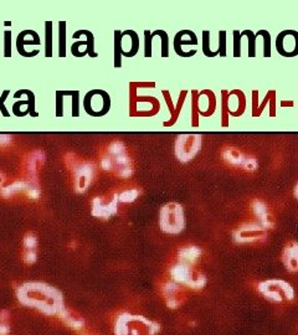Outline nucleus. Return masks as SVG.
<instances>
[{"instance_id":"nucleus-12","label":"nucleus","mask_w":298,"mask_h":335,"mask_svg":"<svg viewBox=\"0 0 298 335\" xmlns=\"http://www.w3.org/2000/svg\"><path fill=\"white\" fill-rule=\"evenodd\" d=\"M200 254V248L195 247V246H188V247L181 248V250L179 251V259H180V262H183V264L193 266L198 261Z\"/></svg>"},{"instance_id":"nucleus-4","label":"nucleus","mask_w":298,"mask_h":335,"mask_svg":"<svg viewBox=\"0 0 298 335\" xmlns=\"http://www.w3.org/2000/svg\"><path fill=\"white\" fill-rule=\"evenodd\" d=\"M173 282L178 283L179 286L189 287L190 289L199 290L203 289L206 286V277L203 275H195L192 266L183 264L179 261V264L173 266L170 270Z\"/></svg>"},{"instance_id":"nucleus-18","label":"nucleus","mask_w":298,"mask_h":335,"mask_svg":"<svg viewBox=\"0 0 298 335\" xmlns=\"http://www.w3.org/2000/svg\"><path fill=\"white\" fill-rule=\"evenodd\" d=\"M65 25L66 23H61L59 24V55L60 57H65L66 54V30H65Z\"/></svg>"},{"instance_id":"nucleus-33","label":"nucleus","mask_w":298,"mask_h":335,"mask_svg":"<svg viewBox=\"0 0 298 335\" xmlns=\"http://www.w3.org/2000/svg\"><path fill=\"white\" fill-rule=\"evenodd\" d=\"M220 35H221V41H220V45H221V51L219 52L221 56H225V31H221L220 32Z\"/></svg>"},{"instance_id":"nucleus-17","label":"nucleus","mask_w":298,"mask_h":335,"mask_svg":"<svg viewBox=\"0 0 298 335\" xmlns=\"http://www.w3.org/2000/svg\"><path fill=\"white\" fill-rule=\"evenodd\" d=\"M9 312H0V335H8L12 331V324L9 322Z\"/></svg>"},{"instance_id":"nucleus-7","label":"nucleus","mask_w":298,"mask_h":335,"mask_svg":"<svg viewBox=\"0 0 298 335\" xmlns=\"http://www.w3.org/2000/svg\"><path fill=\"white\" fill-rule=\"evenodd\" d=\"M265 229L260 224L256 225H246L241 228L235 234V240L239 242H253L265 236Z\"/></svg>"},{"instance_id":"nucleus-14","label":"nucleus","mask_w":298,"mask_h":335,"mask_svg":"<svg viewBox=\"0 0 298 335\" xmlns=\"http://www.w3.org/2000/svg\"><path fill=\"white\" fill-rule=\"evenodd\" d=\"M38 246V239L32 235H27L24 240V247L25 250H27L26 256H25V261L27 264H34L36 261V253H35V250H36Z\"/></svg>"},{"instance_id":"nucleus-21","label":"nucleus","mask_w":298,"mask_h":335,"mask_svg":"<svg viewBox=\"0 0 298 335\" xmlns=\"http://www.w3.org/2000/svg\"><path fill=\"white\" fill-rule=\"evenodd\" d=\"M51 26L52 23L51 21H48L46 23V56L51 57L52 55V41H51Z\"/></svg>"},{"instance_id":"nucleus-3","label":"nucleus","mask_w":298,"mask_h":335,"mask_svg":"<svg viewBox=\"0 0 298 335\" xmlns=\"http://www.w3.org/2000/svg\"><path fill=\"white\" fill-rule=\"evenodd\" d=\"M159 226L169 235H178L185 228L184 210L179 204L172 203L162 207L159 212Z\"/></svg>"},{"instance_id":"nucleus-13","label":"nucleus","mask_w":298,"mask_h":335,"mask_svg":"<svg viewBox=\"0 0 298 335\" xmlns=\"http://www.w3.org/2000/svg\"><path fill=\"white\" fill-rule=\"evenodd\" d=\"M117 211V204H116V199L113 203L108 205H101V200L96 199L95 204H93V215L97 217H109L112 214Z\"/></svg>"},{"instance_id":"nucleus-24","label":"nucleus","mask_w":298,"mask_h":335,"mask_svg":"<svg viewBox=\"0 0 298 335\" xmlns=\"http://www.w3.org/2000/svg\"><path fill=\"white\" fill-rule=\"evenodd\" d=\"M234 35H235V39H234V56L235 57H240L241 55V38H240V32L239 31H234Z\"/></svg>"},{"instance_id":"nucleus-29","label":"nucleus","mask_w":298,"mask_h":335,"mask_svg":"<svg viewBox=\"0 0 298 335\" xmlns=\"http://www.w3.org/2000/svg\"><path fill=\"white\" fill-rule=\"evenodd\" d=\"M239 106H240V98H239V97L231 95L230 98H229V109H230L231 112L234 113L236 109H239Z\"/></svg>"},{"instance_id":"nucleus-6","label":"nucleus","mask_w":298,"mask_h":335,"mask_svg":"<svg viewBox=\"0 0 298 335\" xmlns=\"http://www.w3.org/2000/svg\"><path fill=\"white\" fill-rule=\"evenodd\" d=\"M277 51L285 57H293L298 55V32L293 30H285L277 36L276 40Z\"/></svg>"},{"instance_id":"nucleus-27","label":"nucleus","mask_w":298,"mask_h":335,"mask_svg":"<svg viewBox=\"0 0 298 335\" xmlns=\"http://www.w3.org/2000/svg\"><path fill=\"white\" fill-rule=\"evenodd\" d=\"M137 192H126L121 194V195L118 196V199H120L121 201H123V203H129V201H133L134 199L137 198Z\"/></svg>"},{"instance_id":"nucleus-19","label":"nucleus","mask_w":298,"mask_h":335,"mask_svg":"<svg viewBox=\"0 0 298 335\" xmlns=\"http://www.w3.org/2000/svg\"><path fill=\"white\" fill-rule=\"evenodd\" d=\"M23 93H26L27 97H29V108H27V112L30 113V116H32V117H38V112H35V97H34V93L30 92V91L27 90H21V91H18V92L15 93V98H19V96H21Z\"/></svg>"},{"instance_id":"nucleus-8","label":"nucleus","mask_w":298,"mask_h":335,"mask_svg":"<svg viewBox=\"0 0 298 335\" xmlns=\"http://www.w3.org/2000/svg\"><path fill=\"white\" fill-rule=\"evenodd\" d=\"M180 286L175 282H169L163 288V294L165 297L167 306L172 309H176L181 306L183 301L180 300Z\"/></svg>"},{"instance_id":"nucleus-30","label":"nucleus","mask_w":298,"mask_h":335,"mask_svg":"<svg viewBox=\"0 0 298 335\" xmlns=\"http://www.w3.org/2000/svg\"><path fill=\"white\" fill-rule=\"evenodd\" d=\"M145 34V57H151L152 56V36L149 34L148 30L144 31Z\"/></svg>"},{"instance_id":"nucleus-22","label":"nucleus","mask_w":298,"mask_h":335,"mask_svg":"<svg viewBox=\"0 0 298 335\" xmlns=\"http://www.w3.org/2000/svg\"><path fill=\"white\" fill-rule=\"evenodd\" d=\"M260 34L261 35H264L265 36V52H264V56L265 57H270L271 56V36H270V34L267 31H264V30H262V31H260Z\"/></svg>"},{"instance_id":"nucleus-1","label":"nucleus","mask_w":298,"mask_h":335,"mask_svg":"<svg viewBox=\"0 0 298 335\" xmlns=\"http://www.w3.org/2000/svg\"><path fill=\"white\" fill-rule=\"evenodd\" d=\"M16 297L27 308L36 309L48 317H59L66 308L62 293L57 288L41 282H27L16 290Z\"/></svg>"},{"instance_id":"nucleus-32","label":"nucleus","mask_w":298,"mask_h":335,"mask_svg":"<svg viewBox=\"0 0 298 335\" xmlns=\"http://www.w3.org/2000/svg\"><path fill=\"white\" fill-rule=\"evenodd\" d=\"M73 101H72V103H73V112H72V116L73 117H77V115H79V106H77V96H79V92H74V95H73Z\"/></svg>"},{"instance_id":"nucleus-9","label":"nucleus","mask_w":298,"mask_h":335,"mask_svg":"<svg viewBox=\"0 0 298 335\" xmlns=\"http://www.w3.org/2000/svg\"><path fill=\"white\" fill-rule=\"evenodd\" d=\"M282 261L289 272H298V243L292 242L286 246L282 253Z\"/></svg>"},{"instance_id":"nucleus-2","label":"nucleus","mask_w":298,"mask_h":335,"mask_svg":"<svg viewBox=\"0 0 298 335\" xmlns=\"http://www.w3.org/2000/svg\"><path fill=\"white\" fill-rule=\"evenodd\" d=\"M257 289L265 300L276 304L293 301L296 295L291 283L283 279H269V281L260 282Z\"/></svg>"},{"instance_id":"nucleus-23","label":"nucleus","mask_w":298,"mask_h":335,"mask_svg":"<svg viewBox=\"0 0 298 335\" xmlns=\"http://www.w3.org/2000/svg\"><path fill=\"white\" fill-rule=\"evenodd\" d=\"M116 60H115V66L116 67H121V59L118 56V52H121V32L116 31Z\"/></svg>"},{"instance_id":"nucleus-31","label":"nucleus","mask_w":298,"mask_h":335,"mask_svg":"<svg viewBox=\"0 0 298 335\" xmlns=\"http://www.w3.org/2000/svg\"><path fill=\"white\" fill-rule=\"evenodd\" d=\"M8 95H9V91H4V92H3V96L0 97V110H2L3 115H4L5 117H9V113H8L7 108L4 106V101L7 99Z\"/></svg>"},{"instance_id":"nucleus-11","label":"nucleus","mask_w":298,"mask_h":335,"mask_svg":"<svg viewBox=\"0 0 298 335\" xmlns=\"http://www.w3.org/2000/svg\"><path fill=\"white\" fill-rule=\"evenodd\" d=\"M133 314H129V313H122L117 317L115 322V326H113V330H115L116 335H129L131 334L132 329V323H133Z\"/></svg>"},{"instance_id":"nucleus-5","label":"nucleus","mask_w":298,"mask_h":335,"mask_svg":"<svg viewBox=\"0 0 298 335\" xmlns=\"http://www.w3.org/2000/svg\"><path fill=\"white\" fill-rule=\"evenodd\" d=\"M84 107L92 117H101L106 115L111 108V98L104 91L93 90L85 97Z\"/></svg>"},{"instance_id":"nucleus-28","label":"nucleus","mask_w":298,"mask_h":335,"mask_svg":"<svg viewBox=\"0 0 298 335\" xmlns=\"http://www.w3.org/2000/svg\"><path fill=\"white\" fill-rule=\"evenodd\" d=\"M209 107H210V98L201 95L200 98H199V108H200V110L201 112H205L206 109H209Z\"/></svg>"},{"instance_id":"nucleus-20","label":"nucleus","mask_w":298,"mask_h":335,"mask_svg":"<svg viewBox=\"0 0 298 335\" xmlns=\"http://www.w3.org/2000/svg\"><path fill=\"white\" fill-rule=\"evenodd\" d=\"M203 35H204V39H203V51H204V54H205L206 56H209V57L216 56V55L219 54V51H216V52H211L210 51V41H209V36H210V34H209V31H204Z\"/></svg>"},{"instance_id":"nucleus-34","label":"nucleus","mask_w":298,"mask_h":335,"mask_svg":"<svg viewBox=\"0 0 298 335\" xmlns=\"http://www.w3.org/2000/svg\"><path fill=\"white\" fill-rule=\"evenodd\" d=\"M296 196H297V199H298V185H297V188H296Z\"/></svg>"},{"instance_id":"nucleus-25","label":"nucleus","mask_w":298,"mask_h":335,"mask_svg":"<svg viewBox=\"0 0 298 335\" xmlns=\"http://www.w3.org/2000/svg\"><path fill=\"white\" fill-rule=\"evenodd\" d=\"M242 34L248 36L247 39H248V43H250V52H248V56L253 57L255 56V40H256L255 35H253L251 31H248V30H245Z\"/></svg>"},{"instance_id":"nucleus-15","label":"nucleus","mask_w":298,"mask_h":335,"mask_svg":"<svg viewBox=\"0 0 298 335\" xmlns=\"http://www.w3.org/2000/svg\"><path fill=\"white\" fill-rule=\"evenodd\" d=\"M253 212H255V215L258 217V224L264 226L265 229L269 228V211H267L266 205L260 203V201H256V203L253 204Z\"/></svg>"},{"instance_id":"nucleus-26","label":"nucleus","mask_w":298,"mask_h":335,"mask_svg":"<svg viewBox=\"0 0 298 335\" xmlns=\"http://www.w3.org/2000/svg\"><path fill=\"white\" fill-rule=\"evenodd\" d=\"M4 35H5V57H10V55H12V49H10V45H12V31L7 30Z\"/></svg>"},{"instance_id":"nucleus-16","label":"nucleus","mask_w":298,"mask_h":335,"mask_svg":"<svg viewBox=\"0 0 298 335\" xmlns=\"http://www.w3.org/2000/svg\"><path fill=\"white\" fill-rule=\"evenodd\" d=\"M86 35L87 36V54L90 55V57H96L97 56V52H95V39H93L92 32L88 31V30H80L73 34V39H79V36Z\"/></svg>"},{"instance_id":"nucleus-10","label":"nucleus","mask_w":298,"mask_h":335,"mask_svg":"<svg viewBox=\"0 0 298 335\" xmlns=\"http://www.w3.org/2000/svg\"><path fill=\"white\" fill-rule=\"evenodd\" d=\"M60 319L62 320V323L65 325H67L68 328L73 329L76 331H81L85 328V319L79 314H74L71 311H68L67 308H65L61 312V314L59 315Z\"/></svg>"}]
</instances>
